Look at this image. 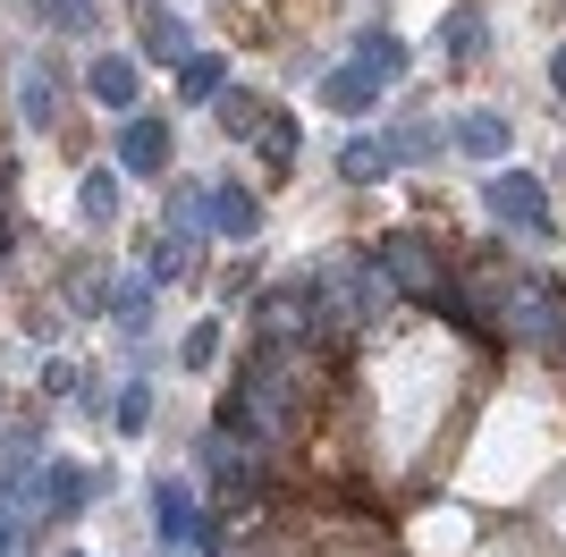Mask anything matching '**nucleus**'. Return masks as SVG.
<instances>
[{
    "label": "nucleus",
    "instance_id": "nucleus-1",
    "mask_svg": "<svg viewBox=\"0 0 566 557\" xmlns=\"http://www.w3.org/2000/svg\"><path fill=\"white\" fill-rule=\"evenodd\" d=\"M296 338H262L245 347V364L229 371V389H220L212 422L229 431V440H245L254 456H280L287 440H296Z\"/></svg>",
    "mask_w": 566,
    "mask_h": 557
},
{
    "label": "nucleus",
    "instance_id": "nucleus-2",
    "mask_svg": "<svg viewBox=\"0 0 566 557\" xmlns=\"http://www.w3.org/2000/svg\"><path fill=\"white\" fill-rule=\"evenodd\" d=\"M313 271H322V338H338V329H380L398 313V287H389V271H380L373 254H338V262H313Z\"/></svg>",
    "mask_w": 566,
    "mask_h": 557
},
{
    "label": "nucleus",
    "instance_id": "nucleus-3",
    "mask_svg": "<svg viewBox=\"0 0 566 557\" xmlns=\"http://www.w3.org/2000/svg\"><path fill=\"white\" fill-rule=\"evenodd\" d=\"M373 262L389 271V287H398L406 304H431V313H440V304L457 296V271H449L440 254H431V245H423L415 229H389V237L373 245Z\"/></svg>",
    "mask_w": 566,
    "mask_h": 557
},
{
    "label": "nucleus",
    "instance_id": "nucleus-4",
    "mask_svg": "<svg viewBox=\"0 0 566 557\" xmlns=\"http://www.w3.org/2000/svg\"><path fill=\"white\" fill-rule=\"evenodd\" d=\"M254 329L262 338H296V347H322V271H296V278H271L254 304Z\"/></svg>",
    "mask_w": 566,
    "mask_h": 557
},
{
    "label": "nucleus",
    "instance_id": "nucleus-5",
    "mask_svg": "<svg viewBox=\"0 0 566 557\" xmlns=\"http://www.w3.org/2000/svg\"><path fill=\"white\" fill-rule=\"evenodd\" d=\"M482 203H491L499 229H516V237H549V186L533 178V169H491V178H482Z\"/></svg>",
    "mask_w": 566,
    "mask_h": 557
},
{
    "label": "nucleus",
    "instance_id": "nucleus-6",
    "mask_svg": "<svg viewBox=\"0 0 566 557\" xmlns=\"http://www.w3.org/2000/svg\"><path fill=\"white\" fill-rule=\"evenodd\" d=\"M195 473H203V482H212L220 498H237V507H245V498L262 490V456H254L245 440H229L220 422L203 431V440H195Z\"/></svg>",
    "mask_w": 566,
    "mask_h": 557
},
{
    "label": "nucleus",
    "instance_id": "nucleus-7",
    "mask_svg": "<svg viewBox=\"0 0 566 557\" xmlns=\"http://www.w3.org/2000/svg\"><path fill=\"white\" fill-rule=\"evenodd\" d=\"M169 153H178L169 118H153V111H127V118H118V153H111V161L127 169V178H153V186H161Z\"/></svg>",
    "mask_w": 566,
    "mask_h": 557
},
{
    "label": "nucleus",
    "instance_id": "nucleus-8",
    "mask_svg": "<svg viewBox=\"0 0 566 557\" xmlns=\"http://www.w3.org/2000/svg\"><path fill=\"white\" fill-rule=\"evenodd\" d=\"M203 229L229 237V245H254L262 237V195L245 178H212L203 186Z\"/></svg>",
    "mask_w": 566,
    "mask_h": 557
},
{
    "label": "nucleus",
    "instance_id": "nucleus-9",
    "mask_svg": "<svg viewBox=\"0 0 566 557\" xmlns=\"http://www.w3.org/2000/svg\"><path fill=\"white\" fill-rule=\"evenodd\" d=\"M153 533H161V549H195V533H203V498H195L187 473H153Z\"/></svg>",
    "mask_w": 566,
    "mask_h": 557
},
{
    "label": "nucleus",
    "instance_id": "nucleus-10",
    "mask_svg": "<svg viewBox=\"0 0 566 557\" xmlns=\"http://www.w3.org/2000/svg\"><path fill=\"white\" fill-rule=\"evenodd\" d=\"M85 93H94L102 111H136V93H144V69L136 60H127V51H94V60H85Z\"/></svg>",
    "mask_w": 566,
    "mask_h": 557
},
{
    "label": "nucleus",
    "instance_id": "nucleus-11",
    "mask_svg": "<svg viewBox=\"0 0 566 557\" xmlns=\"http://www.w3.org/2000/svg\"><path fill=\"white\" fill-rule=\"evenodd\" d=\"M136 43H144V60H153V69H187L195 51V25L178 18V9H144V25H136Z\"/></svg>",
    "mask_w": 566,
    "mask_h": 557
},
{
    "label": "nucleus",
    "instance_id": "nucleus-12",
    "mask_svg": "<svg viewBox=\"0 0 566 557\" xmlns=\"http://www.w3.org/2000/svg\"><path fill=\"white\" fill-rule=\"evenodd\" d=\"M380 93H389V76H380L373 60H347V69H331V76H322V102H331V111H347V118L380 111Z\"/></svg>",
    "mask_w": 566,
    "mask_h": 557
},
{
    "label": "nucleus",
    "instance_id": "nucleus-13",
    "mask_svg": "<svg viewBox=\"0 0 566 557\" xmlns=\"http://www.w3.org/2000/svg\"><path fill=\"white\" fill-rule=\"evenodd\" d=\"M449 144H457V153H465V161H507V144H516V127H507V118H499V111H465V118H457V127H449Z\"/></svg>",
    "mask_w": 566,
    "mask_h": 557
},
{
    "label": "nucleus",
    "instance_id": "nucleus-14",
    "mask_svg": "<svg viewBox=\"0 0 566 557\" xmlns=\"http://www.w3.org/2000/svg\"><path fill=\"white\" fill-rule=\"evenodd\" d=\"M380 136H389V153H398V169H431V161H440V153H457V144L440 136L431 118H389Z\"/></svg>",
    "mask_w": 566,
    "mask_h": 557
},
{
    "label": "nucleus",
    "instance_id": "nucleus-15",
    "mask_svg": "<svg viewBox=\"0 0 566 557\" xmlns=\"http://www.w3.org/2000/svg\"><path fill=\"white\" fill-rule=\"evenodd\" d=\"M262 118H271V102H262V93H245V85H229V93L212 102V127H220L229 144H254Z\"/></svg>",
    "mask_w": 566,
    "mask_h": 557
},
{
    "label": "nucleus",
    "instance_id": "nucleus-16",
    "mask_svg": "<svg viewBox=\"0 0 566 557\" xmlns=\"http://www.w3.org/2000/svg\"><path fill=\"white\" fill-rule=\"evenodd\" d=\"M389 169H398L389 136H347V144H338V178H347V186H380Z\"/></svg>",
    "mask_w": 566,
    "mask_h": 557
},
{
    "label": "nucleus",
    "instance_id": "nucleus-17",
    "mask_svg": "<svg viewBox=\"0 0 566 557\" xmlns=\"http://www.w3.org/2000/svg\"><path fill=\"white\" fill-rule=\"evenodd\" d=\"M195 271V229H153V245H144V278L153 287H169V278Z\"/></svg>",
    "mask_w": 566,
    "mask_h": 557
},
{
    "label": "nucleus",
    "instance_id": "nucleus-18",
    "mask_svg": "<svg viewBox=\"0 0 566 557\" xmlns=\"http://www.w3.org/2000/svg\"><path fill=\"white\" fill-rule=\"evenodd\" d=\"M18 102H25V127H60V69H51V60H25Z\"/></svg>",
    "mask_w": 566,
    "mask_h": 557
},
{
    "label": "nucleus",
    "instance_id": "nucleus-19",
    "mask_svg": "<svg viewBox=\"0 0 566 557\" xmlns=\"http://www.w3.org/2000/svg\"><path fill=\"white\" fill-rule=\"evenodd\" d=\"M440 43H449V60H457V69H473V60L491 51V25H482V9H473V0L440 18Z\"/></svg>",
    "mask_w": 566,
    "mask_h": 557
},
{
    "label": "nucleus",
    "instance_id": "nucleus-20",
    "mask_svg": "<svg viewBox=\"0 0 566 557\" xmlns=\"http://www.w3.org/2000/svg\"><path fill=\"white\" fill-rule=\"evenodd\" d=\"M118 178H127L118 161H102V169H85V178H76V211H85L94 229H111V220H118Z\"/></svg>",
    "mask_w": 566,
    "mask_h": 557
},
{
    "label": "nucleus",
    "instance_id": "nucleus-21",
    "mask_svg": "<svg viewBox=\"0 0 566 557\" xmlns=\"http://www.w3.org/2000/svg\"><path fill=\"white\" fill-rule=\"evenodd\" d=\"M254 153H262V161H271V169L287 178V169H296V153H305V127H296V111H271V118H262Z\"/></svg>",
    "mask_w": 566,
    "mask_h": 557
},
{
    "label": "nucleus",
    "instance_id": "nucleus-22",
    "mask_svg": "<svg viewBox=\"0 0 566 557\" xmlns=\"http://www.w3.org/2000/svg\"><path fill=\"white\" fill-rule=\"evenodd\" d=\"M111 322H118V338H144V329H153V278H118L111 287Z\"/></svg>",
    "mask_w": 566,
    "mask_h": 557
},
{
    "label": "nucleus",
    "instance_id": "nucleus-23",
    "mask_svg": "<svg viewBox=\"0 0 566 557\" xmlns=\"http://www.w3.org/2000/svg\"><path fill=\"white\" fill-rule=\"evenodd\" d=\"M229 93V60L220 51H195L187 69H178V102H220Z\"/></svg>",
    "mask_w": 566,
    "mask_h": 557
},
{
    "label": "nucleus",
    "instance_id": "nucleus-24",
    "mask_svg": "<svg viewBox=\"0 0 566 557\" xmlns=\"http://www.w3.org/2000/svg\"><path fill=\"white\" fill-rule=\"evenodd\" d=\"M355 60H373V69L389 76V85L406 76V43L389 34V25H364V34H355Z\"/></svg>",
    "mask_w": 566,
    "mask_h": 557
},
{
    "label": "nucleus",
    "instance_id": "nucleus-25",
    "mask_svg": "<svg viewBox=\"0 0 566 557\" xmlns=\"http://www.w3.org/2000/svg\"><path fill=\"white\" fill-rule=\"evenodd\" d=\"M25 9H34L43 25H60V34H94V25H102L94 0H25Z\"/></svg>",
    "mask_w": 566,
    "mask_h": 557
},
{
    "label": "nucleus",
    "instance_id": "nucleus-26",
    "mask_svg": "<svg viewBox=\"0 0 566 557\" xmlns=\"http://www.w3.org/2000/svg\"><path fill=\"white\" fill-rule=\"evenodd\" d=\"M118 431H127V440H144V431H153V380H118Z\"/></svg>",
    "mask_w": 566,
    "mask_h": 557
},
{
    "label": "nucleus",
    "instance_id": "nucleus-27",
    "mask_svg": "<svg viewBox=\"0 0 566 557\" xmlns=\"http://www.w3.org/2000/svg\"><path fill=\"white\" fill-rule=\"evenodd\" d=\"M178 364H187V371H212L220 364V313H203V322L178 338Z\"/></svg>",
    "mask_w": 566,
    "mask_h": 557
},
{
    "label": "nucleus",
    "instance_id": "nucleus-28",
    "mask_svg": "<svg viewBox=\"0 0 566 557\" xmlns=\"http://www.w3.org/2000/svg\"><path fill=\"white\" fill-rule=\"evenodd\" d=\"M69 406H76L85 422H118V389H111V380H76Z\"/></svg>",
    "mask_w": 566,
    "mask_h": 557
},
{
    "label": "nucleus",
    "instance_id": "nucleus-29",
    "mask_svg": "<svg viewBox=\"0 0 566 557\" xmlns=\"http://www.w3.org/2000/svg\"><path fill=\"white\" fill-rule=\"evenodd\" d=\"M169 229H195V237H203V186H195V178L169 186Z\"/></svg>",
    "mask_w": 566,
    "mask_h": 557
},
{
    "label": "nucleus",
    "instance_id": "nucleus-30",
    "mask_svg": "<svg viewBox=\"0 0 566 557\" xmlns=\"http://www.w3.org/2000/svg\"><path fill=\"white\" fill-rule=\"evenodd\" d=\"M76 380H85V371H76L69 355H51V364H43V397H76Z\"/></svg>",
    "mask_w": 566,
    "mask_h": 557
},
{
    "label": "nucleus",
    "instance_id": "nucleus-31",
    "mask_svg": "<svg viewBox=\"0 0 566 557\" xmlns=\"http://www.w3.org/2000/svg\"><path fill=\"white\" fill-rule=\"evenodd\" d=\"M549 85H558V93H566V43H558V51H549Z\"/></svg>",
    "mask_w": 566,
    "mask_h": 557
},
{
    "label": "nucleus",
    "instance_id": "nucleus-32",
    "mask_svg": "<svg viewBox=\"0 0 566 557\" xmlns=\"http://www.w3.org/2000/svg\"><path fill=\"white\" fill-rule=\"evenodd\" d=\"M0 245H9V186H0Z\"/></svg>",
    "mask_w": 566,
    "mask_h": 557
},
{
    "label": "nucleus",
    "instance_id": "nucleus-33",
    "mask_svg": "<svg viewBox=\"0 0 566 557\" xmlns=\"http://www.w3.org/2000/svg\"><path fill=\"white\" fill-rule=\"evenodd\" d=\"M144 9H178V0H144Z\"/></svg>",
    "mask_w": 566,
    "mask_h": 557
},
{
    "label": "nucleus",
    "instance_id": "nucleus-34",
    "mask_svg": "<svg viewBox=\"0 0 566 557\" xmlns=\"http://www.w3.org/2000/svg\"><path fill=\"white\" fill-rule=\"evenodd\" d=\"M60 557H76V549H60Z\"/></svg>",
    "mask_w": 566,
    "mask_h": 557
}]
</instances>
